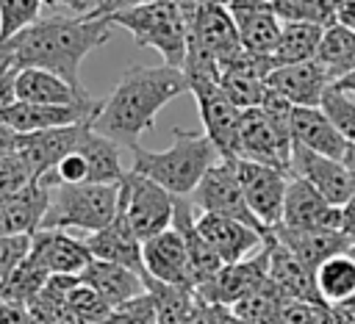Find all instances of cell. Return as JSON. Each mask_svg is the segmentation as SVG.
Returning <instances> with one entry per match:
<instances>
[{
	"label": "cell",
	"instance_id": "6da1fadb",
	"mask_svg": "<svg viewBox=\"0 0 355 324\" xmlns=\"http://www.w3.org/2000/svg\"><path fill=\"white\" fill-rule=\"evenodd\" d=\"M111 36V22L105 17L94 19L89 14H47L14 33L11 50L17 69H47L67 83L80 86L83 58L105 44Z\"/></svg>",
	"mask_w": 355,
	"mask_h": 324
},
{
	"label": "cell",
	"instance_id": "7a4b0ae2",
	"mask_svg": "<svg viewBox=\"0 0 355 324\" xmlns=\"http://www.w3.org/2000/svg\"><path fill=\"white\" fill-rule=\"evenodd\" d=\"M189 91L183 69L175 66H130L100 102L92 127L119 147H139V136L155 125L158 111L178 94Z\"/></svg>",
	"mask_w": 355,
	"mask_h": 324
},
{
	"label": "cell",
	"instance_id": "3957f363",
	"mask_svg": "<svg viewBox=\"0 0 355 324\" xmlns=\"http://www.w3.org/2000/svg\"><path fill=\"white\" fill-rule=\"evenodd\" d=\"M133 166L130 172L158 183L172 197H191L208 166L219 158L211 138L200 130H172V144L166 150H144L141 144L130 150Z\"/></svg>",
	"mask_w": 355,
	"mask_h": 324
},
{
	"label": "cell",
	"instance_id": "277c9868",
	"mask_svg": "<svg viewBox=\"0 0 355 324\" xmlns=\"http://www.w3.org/2000/svg\"><path fill=\"white\" fill-rule=\"evenodd\" d=\"M111 25L125 28L136 44L161 53L166 66L183 69L189 47V25L172 0H155L133 8H122L105 17Z\"/></svg>",
	"mask_w": 355,
	"mask_h": 324
},
{
	"label": "cell",
	"instance_id": "5b68a950",
	"mask_svg": "<svg viewBox=\"0 0 355 324\" xmlns=\"http://www.w3.org/2000/svg\"><path fill=\"white\" fill-rule=\"evenodd\" d=\"M50 205L44 213V230H86L97 233L116 216L119 208V183H80V186H47ZM39 227V230H42Z\"/></svg>",
	"mask_w": 355,
	"mask_h": 324
},
{
	"label": "cell",
	"instance_id": "8992f818",
	"mask_svg": "<svg viewBox=\"0 0 355 324\" xmlns=\"http://www.w3.org/2000/svg\"><path fill=\"white\" fill-rule=\"evenodd\" d=\"M191 208L200 213H216V216H227V219H239L261 233H269L250 210L239 174H236V158H216L208 172L202 174V180L197 183V188L189 197Z\"/></svg>",
	"mask_w": 355,
	"mask_h": 324
},
{
	"label": "cell",
	"instance_id": "52a82bcc",
	"mask_svg": "<svg viewBox=\"0 0 355 324\" xmlns=\"http://www.w3.org/2000/svg\"><path fill=\"white\" fill-rule=\"evenodd\" d=\"M119 208L125 210L133 233L144 244L147 238L172 227L175 197L169 191H164L158 183L128 169L119 180Z\"/></svg>",
	"mask_w": 355,
	"mask_h": 324
},
{
	"label": "cell",
	"instance_id": "ba28073f",
	"mask_svg": "<svg viewBox=\"0 0 355 324\" xmlns=\"http://www.w3.org/2000/svg\"><path fill=\"white\" fill-rule=\"evenodd\" d=\"M189 91L197 100L202 119V133L211 138L222 158H239V133H241V108H236L222 91L219 80L189 78Z\"/></svg>",
	"mask_w": 355,
	"mask_h": 324
},
{
	"label": "cell",
	"instance_id": "9c48e42d",
	"mask_svg": "<svg viewBox=\"0 0 355 324\" xmlns=\"http://www.w3.org/2000/svg\"><path fill=\"white\" fill-rule=\"evenodd\" d=\"M236 174H239V183H241V191H244V199H247L252 216L266 230L280 224L291 174L286 169L244 161V158H236Z\"/></svg>",
	"mask_w": 355,
	"mask_h": 324
},
{
	"label": "cell",
	"instance_id": "30bf717a",
	"mask_svg": "<svg viewBox=\"0 0 355 324\" xmlns=\"http://www.w3.org/2000/svg\"><path fill=\"white\" fill-rule=\"evenodd\" d=\"M266 277H269V241H263V246L255 255H250L239 263L222 266L214 280H208L205 285H200L194 291L205 305L233 307L236 302H241L244 296L258 291L266 282Z\"/></svg>",
	"mask_w": 355,
	"mask_h": 324
},
{
	"label": "cell",
	"instance_id": "8fae6325",
	"mask_svg": "<svg viewBox=\"0 0 355 324\" xmlns=\"http://www.w3.org/2000/svg\"><path fill=\"white\" fill-rule=\"evenodd\" d=\"M288 174L305 180L330 205H347L355 194V174L344 161L316 155V152H311L300 144H291Z\"/></svg>",
	"mask_w": 355,
	"mask_h": 324
},
{
	"label": "cell",
	"instance_id": "7c38bea8",
	"mask_svg": "<svg viewBox=\"0 0 355 324\" xmlns=\"http://www.w3.org/2000/svg\"><path fill=\"white\" fill-rule=\"evenodd\" d=\"M92 127V122H78L67 127H53L42 133H17V150L14 155L28 169L33 180H42L67 152L78 150L83 133Z\"/></svg>",
	"mask_w": 355,
	"mask_h": 324
},
{
	"label": "cell",
	"instance_id": "4fadbf2b",
	"mask_svg": "<svg viewBox=\"0 0 355 324\" xmlns=\"http://www.w3.org/2000/svg\"><path fill=\"white\" fill-rule=\"evenodd\" d=\"M189 44L205 50L219 64V69L247 53L227 6H200V11L189 22Z\"/></svg>",
	"mask_w": 355,
	"mask_h": 324
},
{
	"label": "cell",
	"instance_id": "5bb4252c",
	"mask_svg": "<svg viewBox=\"0 0 355 324\" xmlns=\"http://www.w3.org/2000/svg\"><path fill=\"white\" fill-rule=\"evenodd\" d=\"M227 11L236 22L244 50L255 58H269L283 30V22L275 14L272 0H230Z\"/></svg>",
	"mask_w": 355,
	"mask_h": 324
},
{
	"label": "cell",
	"instance_id": "9a60e30c",
	"mask_svg": "<svg viewBox=\"0 0 355 324\" xmlns=\"http://www.w3.org/2000/svg\"><path fill=\"white\" fill-rule=\"evenodd\" d=\"M341 205H330L319 191H313L305 180L291 177L283 205V227L294 230H324V233H341Z\"/></svg>",
	"mask_w": 355,
	"mask_h": 324
},
{
	"label": "cell",
	"instance_id": "2e32d148",
	"mask_svg": "<svg viewBox=\"0 0 355 324\" xmlns=\"http://www.w3.org/2000/svg\"><path fill=\"white\" fill-rule=\"evenodd\" d=\"M197 230L225 266L250 258L266 241V233H261L239 219H227V216H216V213H197Z\"/></svg>",
	"mask_w": 355,
	"mask_h": 324
},
{
	"label": "cell",
	"instance_id": "e0dca14e",
	"mask_svg": "<svg viewBox=\"0 0 355 324\" xmlns=\"http://www.w3.org/2000/svg\"><path fill=\"white\" fill-rule=\"evenodd\" d=\"M103 100H92L89 105H33V102H14L3 116L0 125L14 133H42L53 127H67L78 122H92L100 111Z\"/></svg>",
	"mask_w": 355,
	"mask_h": 324
},
{
	"label": "cell",
	"instance_id": "ac0fdd59",
	"mask_svg": "<svg viewBox=\"0 0 355 324\" xmlns=\"http://www.w3.org/2000/svg\"><path fill=\"white\" fill-rule=\"evenodd\" d=\"M141 260H144V274L169 285H186L194 288L191 271H189V255L180 233L175 227H166L164 233L147 238L141 244Z\"/></svg>",
	"mask_w": 355,
	"mask_h": 324
},
{
	"label": "cell",
	"instance_id": "d6986e66",
	"mask_svg": "<svg viewBox=\"0 0 355 324\" xmlns=\"http://www.w3.org/2000/svg\"><path fill=\"white\" fill-rule=\"evenodd\" d=\"M266 86L286 97L297 108H319L327 86H333L330 75L316 64V61H302V64H288L277 66L266 75Z\"/></svg>",
	"mask_w": 355,
	"mask_h": 324
},
{
	"label": "cell",
	"instance_id": "ffe728a7",
	"mask_svg": "<svg viewBox=\"0 0 355 324\" xmlns=\"http://www.w3.org/2000/svg\"><path fill=\"white\" fill-rule=\"evenodd\" d=\"M86 246L92 252V258L97 260H108L116 266H125L136 274L144 277V260H141V238L133 233L128 216L122 208H116V216L111 219V224H105L97 233H89Z\"/></svg>",
	"mask_w": 355,
	"mask_h": 324
},
{
	"label": "cell",
	"instance_id": "44dd1931",
	"mask_svg": "<svg viewBox=\"0 0 355 324\" xmlns=\"http://www.w3.org/2000/svg\"><path fill=\"white\" fill-rule=\"evenodd\" d=\"M269 235L286 246L308 271L316 274V269L333 258V255H341V252H349V238L344 233H324V230H294V227H283V224H275L269 230Z\"/></svg>",
	"mask_w": 355,
	"mask_h": 324
},
{
	"label": "cell",
	"instance_id": "7402d4cb",
	"mask_svg": "<svg viewBox=\"0 0 355 324\" xmlns=\"http://www.w3.org/2000/svg\"><path fill=\"white\" fill-rule=\"evenodd\" d=\"M31 255L47 269V274H80L92 252L86 241L67 235V230H36L31 241Z\"/></svg>",
	"mask_w": 355,
	"mask_h": 324
},
{
	"label": "cell",
	"instance_id": "603a6c76",
	"mask_svg": "<svg viewBox=\"0 0 355 324\" xmlns=\"http://www.w3.org/2000/svg\"><path fill=\"white\" fill-rule=\"evenodd\" d=\"M266 241H269V282L272 288L283 296V299H300V302H308V305H316V307H324L319 291H316V280H313V271H308L286 246H280L269 233H266Z\"/></svg>",
	"mask_w": 355,
	"mask_h": 324
},
{
	"label": "cell",
	"instance_id": "cb8c5ba5",
	"mask_svg": "<svg viewBox=\"0 0 355 324\" xmlns=\"http://www.w3.org/2000/svg\"><path fill=\"white\" fill-rule=\"evenodd\" d=\"M172 227L180 233V238H183V244H186L189 271H191L194 288H200V285H205L208 280H214L225 263L216 258V252H214V249L208 246V241L200 235V230H197V213H194V208H191V202H189L186 197H175Z\"/></svg>",
	"mask_w": 355,
	"mask_h": 324
},
{
	"label": "cell",
	"instance_id": "d4e9b609",
	"mask_svg": "<svg viewBox=\"0 0 355 324\" xmlns=\"http://www.w3.org/2000/svg\"><path fill=\"white\" fill-rule=\"evenodd\" d=\"M50 205V188L39 180H31L17 194L0 202V235L36 233L44 222Z\"/></svg>",
	"mask_w": 355,
	"mask_h": 324
},
{
	"label": "cell",
	"instance_id": "484cf974",
	"mask_svg": "<svg viewBox=\"0 0 355 324\" xmlns=\"http://www.w3.org/2000/svg\"><path fill=\"white\" fill-rule=\"evenodd\" d=\"M14 89L19 102L33 105H89L94 100L83 89L67 83L47 69H17Z\"/></svg>",
	"mask_w": 355,
	"mask_h": 324
},
{
	"label": "cell",
	"instance_id": "4316f807",
	"mask_svg": "<svg viewBox=\"0 0 355 324\" xmlns=\"http://www.w3.org/2000/svg\"><path fill=\"white\" fill-rule=\"evenodd\" d=\"M291 141L316 155L336 158V161H344V155L349 150L347 138L333 127V122L324 116L322 108H294Z\"/></svg>",
	"mask_w": 355,
	"mask_h": 324
},
{
	"label": "cell",
	"instance_id": "83f0119b",
	"mask_svg": "<svg viewBox=\"0 0 355 324\" xmlns=\"http://www.w3.org/2000/svg\"><path fill=\"white\" fill-rule=\"evenodd\" d=\"M266 58H255L250 53H244L241 58H236L233 64H227L219 75V86L227 94V100L247 111V108H258L266 91Z\"/></svg>",
	"mask_w": 355,
	"mask_h": 324
},
{
	"label": "cell",
	"instance_id": "f1b7e54d",
	"mask_svg": "<svg viewBox=\"0 0 355 324\" xmlns=\"http://www.w3.org/2000/svg\"><path fill=\"white\" fill-rule=\"evenodd\" d=\"M239 158L277 166L288 172V152L277 141L275 130L269 127L261 108H247L241 114V133H239Z\"/></svg>",
	"mask_w": 355,
	"mask_h": 324
},
{
	"label": "cell",
	"instance_id": "f546056e",
	"mask_svg": "<svg viewBox=\"0 0 355 324\" xmlns=\"http://www.w3.org/2000/svg\"><path fill=\"white\" fill-rule=\"evenodd\" d=\"M80 280L89 288H94L111 307H119L128 299H133V296L147 291L141 274H136V271H130L125 266L108 263V260H97V258L89 260V266L80 271Z\"/></svg>",
	"mask_w": 355,
	"mask_h": 324
},
{
	"label": "cell",
	"instance_id": "4dcf8cb0",
	"mask_svg": "<svg viewBox=\"0 0 355 324\" xmlns=\"http://www.w3.org/2000/svg\"><path fill=\"white\" fill-rule=\"evenodd\" d=\"M322 25L313 22H283L277 47L272 50V55L266 58V69H277V66H288V64H302V61H313L319 42H322Z\"/></svg>",
	"mask_w": 355,
	"mask_h": 324
},
{
	"label": "cell",
	"instance_id": "1f68e13d",
	"mask_svg": "<svg viewBox=\"0 0 355 324\" xmlns=\"http://www.w3.org/2000/svg\"><path fill=\"white\" fill-rule=\"evenodd\" d=\"M78 152L83 155V161L89 166V183L116 186L122 180V174L128 172V169H122V161H119V144L100 136L94 127H89L83 133Z\"/></svg>",
	"mask_w": 355,
	"mask_h": 324
},
{
	"label": "cell",
	"instance_id": "d6a6232c",
	"mask_svg": "<svg viewBox=\"0 0 355 324\" xmlns=\"http://www.w3.org/2000/svg\"><path fill=\"white\" fill-rule=\"evenodd\" d=\"M313 61L330 75L333 83L341 80L347 72L355 69V33L338 22L327 25L322 30V42Z\"/></svg>",
	"mask_w": 355,
	"mask_h": 324
},
{
	"label": "cell",
	"instance_id": "836d02e7",
	"mask_svg": "<svg viewBox=\"0 0 355 324\" xmlns=\"http://www.w3.org/2000/svg\"><path fill=\"white\" fill-rule=\"evenodd\" d=\"M313 280H316V291L327 307L344 305L355 294V258L349 252L327 258L316 269Z\"/></svg>",
	"mask_w": 355,
	"mask_h": 324
},
{
	"label": "cell",
	"instance_id": "e575fe53",
	"mask_svg": "<svg viewBox=\"0 0 355 324\" xmlns=\"http://www.w3.org/2000/svg\"><path fill=\"white\" fill-rule=\"evenodd\" d=\"M144 288L150 291V296L155 299V318L158 324H180L186 318V313L194 307L197 302V291L186 288V285H169L153 277H141Z\"/></svg>",
	"mask_w": 355,
	"mask_h": 324
},
{
	"label": "cell",
	"instance_id": "d590c367",
	"mask_svg": "<svg viewBox=\"0 0 355 324\" xmlns=\"http://www.w3.org/2000/svg\"><path fill=\"white\" fill-rule=\"evenodd\" d=\"M50 280V274H47V269L28 252V258L14 269V274L6 280V285L0 288V299H6V302H22V305H28L42 288H44V282Z\"/></svg>",
	"mask_w": 355,
	"mask_h": 324
},
{
	"label": "cell",
	"instance_id": "8d00e7d4",
	"mask_svg": "<svg viewBox=\"0 0 355 324\" xmlns=\"http://www.w3.org/2000/svg\"><path fill=\"white\" fill-rule=\"evenodd\" d=\"M114 307L83 280H78L67 294V313L69 324H103Z\"/></svg>",
	"mask_w": 355,
	"mask_h": 324
},
{
	"label": "cell",
	"instance_id": "74e56055",
	"mask_svg": "<svg viewBox=\"0 0 355 324\" xmlns=\"http://www.w3.org/2000/svg\"><path fill=\"white\" fill-rule=\"evenodd\" d=\"M280 302H283V296L272 288V282L266 277V282L258 291H252L250 296H244L241 302H236L230 310L239 318H244L247 324H275V313H277V305Z\"/></svg>",
	"mask_w": 355,
	"mask_h": 324
},
{
	"label": "cell",
	"instance_id": "f35d334b",
	"mask_svg": "<svg viewBox=\"0 0 355 324\" xmlns=\"http://www.w3.org/2000/svg\"><path fill=\"white\" fill-rule=\"evenodd\" d=\"M275 14L283 22H313V25H333L336 11L327 0H272Z\"/></svg>",
	"mask_w": 355,
	"mask_h": 324
},
{
	"label": "cell",
	"instance_id": "ab89813d",
	"mask_svg": "<svg viewBox=\"0 0 355 324\" xmlns=\"http://www.w3.org/2000/svg\"><path fill=\"white\" fill-rule=\"evenodd\" d=\"M319 108L333 122V127L347 138V144H355V100L338 86H327Z\"/></svg>",
	"mask_w": 355,
	"mask_h": 324
},
{
	"label": "cell",
	"instance_id": "60d3db41",
	"mask_svg": "<svg viewBox=\"0 0 355 324\" xmlns=\"http://www.w3.org/2000/svg\"><path fill=\"white\" fill-rule=\"evenodd\" d=\"M261 114L266 116V122H269V127L275 130V136H277V141L283 144V150L288 152V158H291V116H294V108L297 105H291L286 97H280L277 91H272L269 86H266V91H263V100H261Z\"/></svg>",
	"mask_w": 355,
	"mask_h": 324
},
{
	"label": "cell",
	"instance_id": "b9f144b4",
	"mask_svg": "<svg viewBox=\"0 0 355 324\" xmlns=\"http://www.w3.org/2000/svg\"><path fill=\"white\" fill-rule=\"evenodd\" d=\"M44 0H0V39H11L42 17Z\"/></svg>",
	"mask_w": 355,
	"mask_h": 324
},
{
	"label": "cell",
	"instance_id": "7bdbcfd3",
	"mask_svg": "<svg viewBox=\"0 0 355 324\" xmlns=\"http://www.w3.org/2000/svg\"><path fill=\"white\" fill-rule=\"evenodd\" d=\"M103 324H158V318H155V299L150 296V291H144V294L128 299L125 305L114 307Z\"/></svg>",
	"mask_w": 355,
	"mask_h": 324
},
{
	"label": "cell",
	"instance_id": "ee69618b",
	"mask_svg": "<svg viewBox=\"0 0 355 324\" xmlns=\"http://www.w3.org/2000/svg\"><path fill=\"white\" fill-rule=\"evenodd\" d=\"M31 241H33V233L31 235L28 233H22V235H0V288L14 274V269L28 258Z\"/></svg>",
	"mask_w": 355,
	"mask_h": 324
},
{
	"label": "cell",
	"instance_id": "f6af8a7d",
	"mask_svg": "<svg viewBox=\"0 0 355 324\" xmlns=\"http://www.w3.org/2000/svg\"><path fill=\"white\" fill-rule=\"evenodd\" d=\"M33 177L28 174V169L19 163L17 155L0 158V202L8 199L11 194H17L22 186H28Z\"/></svg>",
	"mask_w": 355,
	"mask_h": 324
},
{
	"label": "cell",
	"instance_id": "bcb514c9",
	"mask_svg": "<svg viewBox=\"0 0 355 324\" xmlns=\"http://www.w3.org/2000/svg\"><path fill=\"white\" fill-rule=\"evenodd\" d=\"M324 307H316V305H308V302H300V299H283L277 305L275 324H316V318Z\"/></svg>",
	"mask_w": 355,
	"mask_h": 324
},
{
	"label": "cell",
	"instance_id": "7dc6e473",
	"mask_svg": "<svg viewBox=\"0 0 355 324\" xmlns=\"http://www.w3.org/2000/svg\"><path fill=\"white\" fill-rule=\"evenodd\" d=\"M0 324H33L28 305L0 299Z\"/></svg>",
	"mask_w": 355,
	"mask_h": 324
},
{
	"label": "cell",
	"instance_id": "c3c4849f",
	"mask_svg": "<svg viewBox=\"0 0 355 324\" xmlns=\"http://www.w3.org/2000/svg\"><path fill=\"white\" fill-rule=\"evenodd\" d=\"M14 78L17 72H8V75H0V116L17 102V89H14Z\"/></svg>",
	"mask_w": 355,
	"mask_h": 324
},
{
	"label": "cell",
	"instance_id": "681fc988",
	"mask_svg": "<svg viewBox=\"0 0 355 324\" xmlns=\"http://www.w3.org/2000/svg\"><path fill=\"white\" fill-rule=\"evenodd\" d=\"M180 324H214V313H211V305H205L200 296L194 302V307L186 313V318Z\"/></svg>",
	"mask_w": 355,
	"mask_h": 324
},
{
	"label": "cell",
	"instance_id": "f907efd6",
	"mask_svg": "<svg viewBox=\"0 0 355 324\" xmlns=\"http://www.w3.org/2000/svg\"><path fill=\"white\" fill-rule=\"evenodd\" d=\"M17 72V61H14V50L8 39H0V75Z\"/></svg>",
	"mask_w": 355,
	"mask_h": 324
},
{
	"label": "cell",
	"instance_id": "816d5d0a",
	"mask_svg": "<svg viewBox=\"0 0 355 324\" xmlns=\"http://www.w3.org/2000/svg\"><path fill=\"white\" fill-rule=\"evenodd\" d=\"M211 313H214V324H247V321L239 318L230 307H216V305H211Z\"/></svg>",
	"mask_w": 355,
	"mask_h": 324
},
{
	"label": "cell",
	"instance_id": "f5cc1de1",
	"mask_svg": "<svg viewBox=\"0 0 355 324\" xmlns=\"http://www.w3.org/2000/svg\"><path fill=\"white\" fill-rule=\"evenodd\" d=\"M44 8H67L72 14H86V0H44Z\"/></svg>",
	"mask_w": 355,
	"mask_h": 324
},
{
	"label": "cell",
	"instance_id": "db71d44e",
	"mask_svg": "<svg viewBox=\"0 0 355 324\" xmlns=\"http://www.w3.org/2000/svg\"><path fill=\"white\" fill-rule=\"evenodd\" d=\"M336 22H338V25H344V28H349V30L355 33V3L341 6V8L336 11Z\"/></svg>",
	"mask_w": 355,
	"mask_h": 324
},
{
	"label": "cell",
	"instance_id": "11a10c76",
	"mask_svg": "<svg viewBox=\"0 0 355 324\" xmlns=\"http://www.w3.org/2000/svg\"><path fill=\"white\" fill-rule=\"evenodd\" d=\"M178 8H180V14H183V19H186V25L191 22V17L200 11V6H202V0H172Z\"/></svg>",
	"mask_w": 355,
	"mask_h": 324
},
{
	"label": "cell",
	"instance_id": "9f6ffc18",
	"mask_svg": "<svg viewBox=\"0 0 355 324\" xmlns=\"http://www.w3.org/2000/svg\"><path fill=\"white\" fill-rule=\"evenodd\" d=\"M344 163L352 169V174H355V144H349V150H347V155H344Z\"/></svg>",
	"mask_w": 355,
	"mask_h": 324
},
{
	"label": "cell",
	"instance_id": "6f0895ef",
	"mask_svg": "<svg viewBox=\"0 0 355 324\" xmlns=\"http://www.w3.org/2000/svg\"><path fill=\"white\" fill-rule=\"evenodd\" d=\"M230 0H202V6H227Z\"/></svg>",
	"mask_w": 355,
	"mask_h": 324
},
{
	"label": "cell",
	"instance_id": "680465c9",
	"mask_svg": "<svg viewBox=\"0 0 355 324\" xmlns=\"http://www.w3.org/2000/svg\"><path fill=\"white\" fill-rule=\"evenodd\" d=\"M344 307H352V310H355V294H352V296L344 302Z\"/></svg>",
	"mask_w": 355,
	"mask_h": 324
},
{
	"label": "cell",
	"instance_id": "91938a15",
	"mask_svg": "<svg viewBox=\"0 0 355 324\" xmlns=\"http://www.w3.org/2000/svg\"><path fill=\"white\" fill-rule=\"evenodd\" d=\"M349 255H352V258H355V241H352V244H349Z\"/></svg>",
	"mask_w": 355,
	"mask_h": 324
}]
</instances>
